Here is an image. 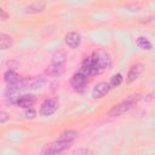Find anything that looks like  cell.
<instances>
[{
    "instance_id": "1",
    "label": "cell",
    "mask_w": 155,
    "mask_h": 155,
    "mask_svg": "<svg viewBox=\"0 0 155 155\" xmlns=\"http://www.w3.org/2000/svg\"><path fill=\"white\" fill-rule=\"evenodd\" d=\"M90 62L94 70V74H99L105 69H109L111 65V58L109 53L103 50H96L90 57Z\"/></svg>"
},
{
    "instance_id": "2",
    "label": "cell",
    "mask_w": 155,
    "mask_h": 155,
    "mask_svg": "<svg viewBox=\"0 0 155 155\" xmlns=\"http://www.w3.org/2000/svg\"><path fill=\"white\" fill-rule=\"evenodd\" d=\"M138 99H139V96H137L136 98H134V97H130V98L122 101L121 103L114 105V107L109 110L108 116H110V117H115V116H120V115H122L124 113H126L127 110H130V109L136 104V102H137Z\"/></svg>"
},
{
    "instance_id": "3",
    "label": "cell",
    "mask_w": 155,
    "mask_h": 155,
    "mask_svg": "<svg viewBox=\"0 0 155 155\" xmlns=\"http://www.w3.org/2000/svg\"><path fill=\"white\" fill-rule=\"evenodd\" d=\"M70 142H65V140H56L48 145H46V148L44 149V155H57L64 150H67L70 147Z\"/></svg>"
},
{
    "instance_id": "4",
    "label": "cell",
    "mask_w": 155,
    "mask_h": 155,
    "mask_svg": "<svg viewBox=\"0 0 155 155\" xmlns=\"http://www.w3.org/2000/svg\"><path fill=\"white\" fill-rule=\"evenodd\" d=\"M58 110V103L56 99H46L42 102L40 107V114L44 116L53 115Z\"/></svg>"
},
{
    "instance_id": "5",
    "label": "cell",
    "mask_w": 155,
    "mask_h": 155,
    "mask_svg": "<svg viewBox=\"0 0 155 155\" xmlns=\"http://www.w3.org/2000/svg\"><path fill=\"white\" fill-rule=\"evenodd\" d=\"M86 81H87V78L85 75H82L81 73H75L71 78H70V86L75 90V91H80L85 87L86 85Z\"/></svg>"
},
{
    "instance_id": "6",
    "label": "cell",
    "mask_w": 155,
    "mask_h": 155,
    "mask_svg": "<svg viewBox=\"0 0 155 155\" xmlns=\"http://www.w3.org/2000/svg\"><path fill=\"white\" fill-rule=\"evenodd\" d=\"M110 88H111V87H110L109 82L102 81V82L97 84V85L93 87V90H92V97H93V98H101V97L105 96V94L110 91Z\"/></svg>"
},
{
    "instance_id": "7",
    "label": "cell",
    "mask_w": 155,
    "mask_h": 155,
    "mask_svg": "<svg viewBox=\"0 0 155 155\" xmlns=\"http://www.w3.org/2000/svg\"><path fill=\"white\" fill-rule=\"evenodd\" d=\"M64 41L70 48H78L81 44V36H80L79 33L71 31V33H68L64 36Z\"/></svg>"
},
{
    "instance_id": "8",
    "label": "cell",
    "mask_w": 155,
    "mask_h": 155,
    "mask_svg": "<svg viewBox=\"0 0 155 155\" xmlns=\"http://www.w3.org/2000/svg\"><path fill=\"white\" fill-rule=\"evenodd\" d=\"M36 102L35 99V96L33 94H23L21 97L17 98V102L16 104L19 107V108H23V109H29L34 105V103Z\"/></svg>"
},
{
    "instance_id": "9",
    "label": "cell",
    "mask_w": 155,
    "mask_h": 155,
    "mask_svg": "<svg viewBox=\"0 0 155 155\" xmlns=\"http://www.w3.org/2000/svg\"><path fill=\"white\" fill-rule=\"evenodd\" d=\"M46 6H47V4L45 1H34V2H31L29 5H27L23 8V12L24 13H29V15H31V13H39V12L44 11L46 8Z\"/></svg>"
},
{
    "instance_id": "10",
    "label": "cell",
    "mask_w": 155,
    "mask_h": 155,
    "mask_svg": "<svg viewBox=\"0 0 155 155\" xmlns=\"http://www.w3.org/2000/svg\"><path fill=\"white\" fill-rule=\"evenodd\" d=\"M143 69H144V67H143V64H140V63H137L136 65H133V67L130 69L128 74H127L126 82L131 84V82L136 81V80L139 78V75L143 73Z\"/></svg>"
},
{
    "instance_id": "11",
    "label": "cell",
    "mask_w": 155,
    "mask_h": 155,
    "mask_svg": "<svg viewBox=\"0 0 155 155\" xmlns=\"http://www.w3.org/2000/svg\"><path fill=\"white\" fill-rule=\"evenodd\" d=\"M46 84V80L44 78H35L31 79L29 81H25L22 84V88H29V90H36V88H41L44 85Z\"/></svg>"
},
{
    "instance_id": "12",
    "label": "cell",
    "mask_w": 155,
    "mask_h": 155,
    "mask_svg": "<svg viewBox=\"0 0 155 155\" xmlns=\"http://www.w3.org/2000/svg\"><path fill=\"white\" fill-rule=\"evenodd\" d=\"M4 80L10 85V86H12V85H18V82H19V75L16 73V71H13V70H7V71H5V74H4Z\"/></svg>"
},
{
    "instance_id": "13",
    "label": "cell",
    "mask_w": 155,
    "mask_h": 155,
    "mask_svg": "<svg viewBox=\"0 0 155 155\" xmlns=\"http://www.w3.org/2000/svg\"><path fill=\"white\" fill-rule=\"evenodd\" d=\"M65 59H67V56L63 51H57L54 52V54L52 56V59H51V64L53 65H58V67H64L65 64Z\"/></svg>"
},
{
    "instance_id": "14",
    "label": "cell",
    "mask_w": 155,
    "mask_h": 155,
    "mask_svg": "<svg viewBox=\"0 0 155 155\" xmlns=\"http://www.w3.org/2000/svg\"><path fill=\"white\" fill-rule=\"evenodd\" d=\"M79 132L75 130H65L59 134V140H65V142H73L75 138H78Z\"/></svg>"
},
{
    "instance_id": "15",
    "label": "cell",
    "mask_w": 155,
    "mask_h": 155,
    "mask_svg": "<svg viewBox=\"0 0 155 155\" xmlns=\"http://www.w3.org/2000/svg\"><path fill=\"white\" fill-rule=\"evenodd\" d=\"M13 45V39L8 34L0 33V50H7Z\"/></svg>"
},
{
    "instance_id": "16",
    "label": "cell",
    "mask_w": 155,
    "mask_h": 155,
    "mask_svg": "<svg viewBox=\"0 0 155 155\" xmlns=\"http://www.w3.org/2000/svg\"><path fill=\"white\" fill-rule=\"evenodd\" d=\"M136 45H137V47H139L140 50H144V51H150L153 48L151 41L147 38H144V36H139L136 40Z\"/></svg>"
},
{
    "instance_id": "17",
    "label": "cell",
    "mask_w": 155,
    "mask_h": 155,
    "mask_svg": "<svg viewBox=\"0 0 155 155\" xmlns=\"http://www.w3.org/2000/svg\"><path fill=\"white\" fill-rule=\"evenodd\" d=\"M63 68L64 67H58V65L50 64L46 69V74H48L50 76H59L63 73Z\"/></svg>"
},
{
    "instance_id": "18",
    "label": "cell",
    "mask_w": 155,
    "mask_h": 155,
    "mask_svg": "<svg viewBox=\"0 0 155 155\" xmlns=\"http://www.w3.org/2000/svg\"><path fill=\"white\" fill-rule=\"evenodd\" d=\"M121 82H122V75L120 73H117V74L111 76L109 85H110V87H117V86L121 85Z\"/></svg>"
},
{
    "instance_id": "19",
    "label": "cell",
    "mask_w": 155,
    "mask_h": 155,
    "mask_svg": "<svg viewBox=\"0 0 155 155\" xmlns=\"http://www.w3.org/2000/svg\"><path fill=\"white\" fill-rule=\"evenodd\" d=\"M24 115H25L27 119H35L36 117V111L33 108H29V109H25Z\"/></svg>"
},
{
    "instance_id": "20",
    "label": "cell",
    "mask_w": 155,
    "mask_h": 155,
    "mask_svg": "<svg viewBox=\"0 0 155 155\" xmlns=\"http://www.w3.org/2000/svg\"><path fill=\"white\" fill-rule=\"evenodd\" d=\"M8 119H10V115H8L7 113L0 110V124H4V122H6V121H8Z\"/></svg>"
},
{
    "instance_id": "21",
    "label": "cell",
    "mask_w": 155,
    "mask_h": 155,
    "mask_svg": "<svg viewBox=\"0 0 155 155\" xmlns=\"http://www.w3.org/2000/svg\"><path fill=\"white\" fill-rule=\"evenodd\" d=\"M7 18V13L2 10V8H0V19H2V21H5Z\"/></svg>"
}]
</instances>
